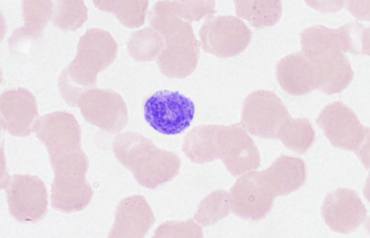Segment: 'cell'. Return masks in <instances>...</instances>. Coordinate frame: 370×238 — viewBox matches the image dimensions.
Here are the masks:
<instances>
[{
  "instance_id": "f1b7e54d",
  "label": "cell",
  "mask_w": 370,
  "mask_h": 238,
  "mask_svg": "<svg viewBox=\"0 0 370 238\" xmlns=\"http://www.w3.org/2000/svg\"><path fill=\"white\" fill-rule=\"evenodd\" d=\"M171 4L178 17L189 22L198 21L206 14L217 12L215 0H173Z\"/></svg>"
},
{
  "instance_id": "ac0fdd59",
  "label": "cell",
  "mask_w": 370,
  "mask_h": 238,
  "mask_svg": "<svg viewBox=\"0 0 370 238\" xmlns=\"http://www.w3.org/2000/svg\"><path fill=\"white\" fill-rule=\"evenodd\" d=\"M314 66L316 90L327 94L340 93L354 77L348 57L342 53L329 51L309 59Z\"/></svg>"
},
{
  "instance_id": "7a4b0ae2",
  "label": "cell",
  "mask_w": 370,
  "mask_h": 238,
  "mask_svg": "<svg viewBox=\"0 0 370 238\" xmlns=\"http://www.w3.org/2000/svg\"><path fill=\"white\" fill-rule=\"evenodd\" d=\"M118 46L111 34L98 28L87 29L80 39L74 59L58 81L61 96L70 107L77 106L81 94L96 87L97 75L115 61Z\"/></svg>"
},
{
  "instance_id": "52a82bcc",
  "label": "cell",
  "mask_w": 370,
  "mask_h": 238,
  "mask_svg": "<svg viewBox=\"0 0 370 238\" xmlns=\"http://www.w3.org/2000/svg\"><path fill=\"white\" fill-rule=\"evenodd\" d=\"M203 50L220 58L238 56L250 43L252 32L234 16L208 15L199 29Z\"/></svg>"
},
{
  "instance_id": "44dd1931",
  "label": "cell",
  "mask_w": 370,
  "mask_h": 238,
  "mask_svg": "<svg viewBox=\"0 0 370 238\" xmlns=\"http://www.w3.org/2000/svg\"><path fill=\"white\" fill-rule=\"evenodd\" d=\"M237 15L259 30L275 25L283 13L280 0H234Z\"/></svg>"
},
{
  "instance_id": "1f68e13d",
  "label": "cell",
  "mask_w": 370,
  "mask_h": 238,
  "mask_svg": "<svg viewBox=\"0 0 370 238\" xmlns=\"http://www.w3.org/2000/svg\"><path fill=\"white\" fill-rule=\"evenodd\" d=\"M305 2L310 7L323 13L337 12L340 10L345 4V2L343 0H306Z\"/></svg>"
},
{
  "instance_id": "277c9868",
  "label": "cell",
  "mask_w": 370,
  "mask_h": 238,
  "mask_svg": "<svg viewBox=\"0 0 370 238\" xmlns=\"http://www.w3.org/2000/svg\"><path fill=\"white\" fill-rule=\"evenodd\" d=\"M49 159L54 174L51 184L52 207L65 213L85 209L93 195L86 176L88 167L86 154L81 149Z\"/></svg>"
},
{
  "instance_id": "3957f363",
  "label": "cell",
  "mask_w": 370,
  "mask_h": 238,
  "mask_svg": "<svg viewBox=\"0 0 370 238\" xmlns=\"http://www.w3.org/2000/svg\"><path fill=\"white\" fill-rule=\"evenodd\" d=\"M117 160L140 186L154 189L172 180L179 173L181 161L173 151L162 149L150 139L132 131L117 134L112 144Z\"/></svg>"
},
{
  "instance_id": "e0dca14e",
  "label": "cell",
  "mask_w": 370,
  "mask_h": 238,
  "mask_svg": "<svg viewBox=\"0 0 370 238\" xmlns=\"http://www.w3.org/2000/svg\"><path fill=\"white\" fill-rule=\"evenodd\" d=\"M276 76L282 88L291 95L304 96L316 88L313 64L301 51L280 59L276 65Z\"/></svg>"
},
{
  "instance_id": "5bb4252c",
  "label": "cell",
  "mask_w": 370,
  "mask_h": 238,
  "mask_svg": "<svg viewBox=\"0 0 370 238\" xmlns=\"http://www.w3.org/2000/svg\"><path fill=\"white\" fill-rule=\"evenodd\" d=\"M321 214L330 230L348 234L365 222L367 209L355 190L340 188L326 195L321 208Z\"/></svg>"
},
{
  "instance_id": "9c48e42d",
  "label": "cell",
  "mask_w": 370,
  "mask_h": 238,
  "mask_svg": "<svg viewBox=\"0 0 370 238\" xmlns=\"http://www.w3.org/2000/svg\"><path fill=\"white\" fill-rule=\"evenodd\" d=\"M331 144L357 154L370 143V128L363 125L354 111L340 101L327 105L316 119Z\"/></svg>"
},
{
  "instance_id": "4fadbf2b",
  "label": "cell",
  "mask_w": 370,
  "mask_h": 238,
  "mask_svg": "<svg viewBox=\"0 0 370 238\" xmlns=\"http://www.w3.org/2000/svg\"><path fill=\"white\" fill-rule=\"evenodd\" d=\"M32 131L45 147L49 157L81 149V127L70 113H46L37 119Z\"/></svg>"
},
{
  "instance_id": "cb8c5ba5",
  "label": "cell",
  "mask_w": 370,
  "mask_h": 238,
  "mask_svg": "<svg viewBox=\"0 0 370 238\" xmlns=\"http://www.w3.org/2000/svg\"><path fill=\"white\" fill-rule=\"evenodd\" d=\"M22 10L24 26L18 30L21 37L36 39L46 26L52 15L53 2L50 0H22Z\"/></svg>"
},
{
  "instance_id": "2e32d148",
  "label": "cell",
  "mask_w": 370,
  "mask_h": 238,
  "mask_svg": "<svg viewBox=\"0 0 370 238\" xmlns=\"http://www.w3.org/2000/svg\"><path fill=\"white\" fill-rule=\"evenodd\" d=\"M155 218L145 198L139 195L123 199L117 205L109 238H142L154 225Z\"/></svg>"
},
{
  "instance_id": "484cf974",
  "label": "cell",
  "mask_w": 370,
  "mask_h": 238,
  "mask_svg": "<svg viewBox=\"0 0 370 238\" xmlns=\"http://www.w3.org/2000/svg\"><path fill=\"white\" fill-rule=\"evenodd\" d=\"M53 5L51 22L64 31H75L87 19V9L83 0H54Z\"/></svg>"
},
{
  "instance_id": "d4e9b609",
  "label": "cell",
  "mask_w": 370,
  "mask_h": 238,
  "mask_svg": "<svg viewBox=\"0 0 370 238\" xmlns=\"http://www.w3.org/2000/svg\"><path fill=\"white\" fill-rule=\"evenodd\" d=\"M163 48V42L159 34L149 27L133 31L127 42L129 54L138 62L156 59Z\"/></svg>"
},
{
  "instance_id": "7c38bea8",
  "label": "cell",
  "mask_w": 370,
  "mask_h": 238,
  "mask_svg": "<svg viewBox=\"0 0 370 238\" xmlns=\"http://www.w3.org/2000/svg\"><path fill=\"white\" fill-rule=\"evenodd\" d=\"M231 211L250 221L260 220L270 213L276 195L261 177L259 171L239 177L229 192Z\"/></svg>"
},
{
  "instance_id": "8fae6325",
  "label": "cell",
  "mask_w": 370,
  "mask_h": 238,
  "mask_svg": "<svg viewBox=\"0 0 370 238\" xmlns=\"http://www.w3.org/2000/svg\"><path fill=\"white\" fill-rule=\"evenodd\" d=\"M77 107L85 121L110 133L121 131L128 120V108L117 92L96 87L83 92Z\"/></svg>"
},
{
  "instance_id": "d6986e66",
  "label": "cell",
  "mask_w": 370,
  "mask_h": 238,
  "mask_svg": "<svg viewBox=\"0 0 370 238\" xmlns=\"http://www.w3.org/2000/svg\"><path fill=\"white\" fill-rule=\"evenodd\" d=\"M259 172L261 179L276 197L298 190L305 180L304 162L293 157L280 156L268 168Z\"/></svg>"
},
{
  "instance_id": "4dcf8cb0",
  "label": "cell",
  "mask_w": 370,
  "mask_h": 238,
  "mask_svg": "<svg viewBox=\"0 0 370 238\" xmlns=\"http://www.w3.org/2000/svg\"><path fill=\"white\" fill-rule=\"evenodd\" d=\"M345 4L348 10L356 18L370 21V0H348Z\"/></svg>"
},
{
  "instance_id": "30bf717a",
  "label": "cell",
  "mask_w": 370,
  "mask_h": 238,
  "mask_svg": "<svg viewBox=\"0 0 370 238\" xmlns=\"http://www.w3.org/2000/svg\"><path fill=\"white\" fill-rule=\"evenodd\" d=\"M10 215L21 223H35L47 213V192L44 181L30 174H14L5 186Z\"/></svg>"
},
{
  "instance_id": "5b68a950",
  "label": "cell",
  "mask_w": 370,
  "mask_h": 238,
  "mask_svg": "<svg viewBox=\"0 0 370 238\" xmlns=\"http://www.w3.org/2000/svg\"><path fill=\"white\" fill-rule=\"evenodd\" d=\"M146 121L154 130L166 135L179 134L193 120V102L178 91L160 90L149 96L143 105Z\"/></svg>"
},
{
  "instance_id": "ffe728a7",
  "label": "cell",
  "mask_w": 370,
  "mask_h": 238,
  "mask_svg": "<svg viewBox=\"0 0 370 238\" xmlns=\"http://www.w3.org/2000/svg\"><path fill=\"white\" fill-rule=\"evenodd\" d=\"M300 42L301 51L309 59L329 51L345 54L339 28H328L322 25L308 27L301 33Z\"/></svg>"
},
{
  "instance_id": "7402d4cb",
  "label": "cell",
  "mask_w": 370,
  "mask_h": 238,
  "mask_svg": "<svg viewBox=\"0 0 370 238\" xmlns=\"http://www.w3.org/2000/svg\"><path fill=\"white\" fill-rule=\"evenodd\" d=\"M314 138V131L307 119L290 117L282 127L277 139L288 149L303 154L310 147Z\"/></svg>"
},
{
  "instance_id": "4316f807",
  "label": "cell",
  "mask_w": 370,
  "mask_h": 238,
  "mask_svg": "<svg viewBox=\"0 0 370 238\" xmlns=\"http://www.w3.org/2000/svg\"><path fill=\"white\" fill-rule=\"evenodd\" d=\"M230 210L229 194L223 190H218L202 200L194 218L199 223L208 226L226 217Z\"/></svg>"
},
{
  "instance_id": "6da1fadb",
  "label": "cell",
  "mask_w": 370,
  "mask_h": 238,
  "mask_svg": "<svg viewBox=\"0 0 370 238\" xmlns=\"http://www.w3.org/2000/svg\"><path fill=\"white\" fill-rule=\"evenodd\" d=\"M148 21L164 43L156 59L160 72L171 79H183L192 74L198 62L201 43L191 22L175 14L169 0L155 2Z\"/></svg>"
},
{
  "instance_id": "83f0119b",
  "label": "cell",
  "mask_w": 370,
  "mask_h": 238,
  "mask_svg": "<svg viewBox=\"0 0 370 238\" xmlns=\"http://www.w3.org/2000/svg\"><path fill=\"white\" fill-rule=\"evenodd\" d=\"M345 53L370 55V28L357 21L340 26Z\"/></svg>"
},
{
  "instance_id": "f546056e",
  "label": "cell",
  "mask_w": 370,
  "mask_h": 238,
  "mask_svg": "<svg viewBox=\"0 0 370 238\" xmlns=\"http://www.w3.org/2000/svg\"><path fill=\"white\" fill-rule=\"evenodd\" d=\"M200 226L190 219L187 221H170L161 224L154 231V238H201Z\"/></svg>"
},
{
  "instance_id": "ba28073f",
  "label": "cell",
  "mask_w": 370,
  "mask_h": 238,
  "mask_svg": "<svg viewBox=\"0 0 370 238\" xmlns=\"http://www.w3.org/2000/svg\"><path fill=\"white\" fill-rule=\"evenodd\" d=\"M290 117L283 102L271 91H254L247 96L242 105V126L261 138L277 139L282 127Z\"/></svg>"
},
{
  "instance_id": "9a60e30c",
  "label": "cell",
  "mask_w": 370,
  "mask_h": 238,
  "mask_svg": "<svg viewBox=\"0 0 370 238\" xmlns=\"http://www.w3.org/2000/svg\"><path fill=\"white\" fill-rule=\"evenodd\" d=\"M38 116L36 99L27 89L11 88L1 94V126L11 135H29Z\"/></svg>"
},
{
  "instance_id": "8992f818",
  "label": "cell",
  "mask_w": 370,
  "mask_h": 238,
  "mask_svg": "<svg viewBox=\"0 0 370 238\" xmlns=\"http://www.w3.org/2000/svg\"><path fill=\"white\" fill-rule=\"evenodd\" d=\"M248 152V134L239 124L230 126L203 125L202 164L220 159L231 174L240 167Z\"/></svg>"
},
{
  "instance_id": "603a6c76",
  "label": "cell",
  "mask_w": 370,
  "mask_h": 238,
  "mask_svg": "<svg viewBox=\"0 0 370 238\" xmlns=\"http://www.w3.org/2000/svg\"><path fill=\"white\" fill-rule=\"evenodd\" d=\"M95 6L113 14L128 28H138L145 22L149 2L147 0H93Z\"/></svg>"
}]
</instances>
